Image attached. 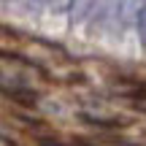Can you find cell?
I'll return each instance as SVG.
<instances>
[{
  "label": "cell",
  "mask_w": 146,
  "mask_h": 146,
  "mask_svg": "<svg viewBox=\"0 0 146 146\" xmlns=\"http://www.w3.org/2000/svg\"><path fill=\"white\" fill-rule=\"evenodd\" d=\"M130 89H125V95L130 100H146V81H135V78H127Z\"/></svg>",
  "instance_id": "6da1fadb"
},
{
  "label": "cell",
  "mask_w": 146,
  "mask_h": 146,
  "mask_svg": "<svg viewBox=\"0 0 146 146\" xmlns=\"http://www.w3.org/2000/svg\"><path fill=\"white\" fill-rule=\"evenodd\" d=\"M78 146H92V143H87V141H81V143H78Z\"/></svg>",
  "instance_id": "7a4b0ae2"
}]
</instances>
